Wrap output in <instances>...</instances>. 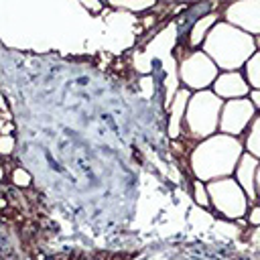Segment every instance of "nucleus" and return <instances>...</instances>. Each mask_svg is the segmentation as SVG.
Segmentation results:
<instances>
[{"instance_id":"obj_20","label":"nucleus","mask_w":260,"mask_h":260,"mask_svg":"<svg viewBox=\"0 0 260 260\" xmlns=\"http://www.w3.org/2000/svg\"><path fill=\"white\" fill-rule=\"evenodd\" d=\"M248 98H250V102L254 104V108H256V110H260V89H252Z\"/></svg>"},{"instance_id":"obj_9","label":"nucleus","mask_w":260,"mask_h":260,"mask_svg":"<svg viewBox=\"0 0 260 260\" xmlns=\"http://www.w3.org/2000/svg\"><path fill=\"white\" fill-rule=\"evenodd\" d=\"M191 93L193 91H189L187 87H177L167 108V134L171 140H179L183 136V122H185V112H187Z\"/></svg>"},{"instance_id":"obj_17","label":"nucleus","mask_w":260,"mask_h":260,"mask_svg":"<svg viewBox=\"0 0 260 260\" xmlns=\"http://www.w3.org/2000/svg\"><path fill=\"white\" fill-rule=\"evenodd\" d=\"M14 144H16V138L12 134H2L0 136V152L4 156H10L12 150H14Z\"/></svg>"},{"instance_id":"obj_14","label":"nucleus","mask_w":260,"mask_h":260,"mask_svg":"<svg viewBox=\"0 0 260 260\" xmlns=\"http://www.w3.org/2000/svg\"><path fill=\"white\" fill-rule=\"evenodd\" d=\"M110 8L114 10H126V12H144V10H150L156 6L154 0H146V2H108Z\"/></svg>"},{"instance_id":"obj_11","label":"nucleus","mask_w":260,"mask_h":260,"mask_svg":"<svg viewBox=\"0 0 260 260\" xmlns=\"http://www.w3.org/2000/svg\"><path fill=\"white\" fill-rule=\"evenodd\" d=\"M221 20V14L217 10L205 14V16H199L197 20H193V24L189 26L187 30V45H189V51H195V49H201L203 41L207 39L209 30Z\"/></svg>"},{"instance_id":"obj_12","label":"nucleus","mask_w":260,"mask_h":260,"mask_svg":"<svg viewBox=\"0 0 260 260\" xmlns=\"http://www.w3.org/2000/svg\"><path fill=\"white\" fill-rule=\"evenodd\" d=\"M240 140L244 144V152H248L260 160V114L252 120V124L248 126V130L242 134Z\"/></svg>"},{"instance_id":"obj_19","label":"nucleus","mask_w":260,"mask_h":260,"mask_svg":"<svg viewBox=\"0 0 260 260\" xmlns=\"http://www.w3.org/2000/svg\"><path fill=\"white\" fill-rule=\"evenodd\" d=\"M81 6L85 8V10H91V12H102L104 10V4L102 2H81Z\"/></svg>"},{"instance_id":"obj_2","label":"nucleus","mask_w":260,"mask_h":260,"mask_svg":"<svg viewBox=\"0 0 260 260\" xmlns=\"http://www.w3.org/2000/svg\"><path fill=\"white\" fill-rule=\"evenodd\" d=\"M201 51L217 65L219 71H242L246 61L256 53L254 37L219 20L201 45Z\"/></svg>"},{"instance_id":"obj_4","label":"nucleus","mask_w":260,"mask_h":260,"mask_svg":"<svg viewBox=\"0 0 260 260\" xmlns=\"http://www.w3.org/2000/svg\"><path fill=\"white\" fill-rule=\"evenodd\" d=\"M207 193L211 201V209L228 221L244 219L250 209V199L246 197L244 189L238 185L234 177L215 179L207 183Z\"/></svg>"},{"instance_id":"obj_8","label":"nucleus","mask_w":260,"mask_h":260,"mask_svg":"<svg viewBox=\"0 0 260 260\" xmlns=\"http://www.w3.org/2000/svg\"><path fill=\"white\" fill-rule=\"evenodd\" d=\"M211 91L221 98L223 102L228 100H240V98H248L252 87L248 85L246 77L242 71H221L217 75V79L211 85Z\"/></svg>"},{"instance_id":"obj_16","label":"nucleus","mask_w":260,"mask_h":260,"mask_svg":"<svg viewBox=\"0 0 260 260\" xmlns=\"http://www.w3.org/2000/svg\"><path fill=\"white\" fill-rule=\"evenodd\" d=\"M10 179H12V185L14 187H30V183H32V177H30V173L26 171V169H22V167H14L12 169V173H10Z\"/></svg>"},{"instance_id":"obj_18","label":"nucleus","mask_w":260,"mask_h":260,"mask_svg":"<svg viewBox=\"0 0 260 260\" xmlns=\"http://www.w3.org/2000/svg\"><path fill=\"white\" fill-rule=\"evenodd\" d=\"M246 221H248V225H252V228H260V203L250 205V209H248V213H246Z\"/></svg>"},{"instance_id":"obj_22","label":"nucleus","mask_w":260,"mask_h":260,"mask_svg":"<svg viewBox=\"0 0 260 260\" xmlns=\"http://www.w3.org/2000/svg\"><path fill=\"white\" fill-rule=\"evenodd\" d=\"M258 114H260V110H258Z\"/></svg>"},{"instance_id":"obj_6","label":"nucleus","mask_w":260,"mask_h":260,"mask_svg":"<svg viewBox=\"0 0 260 260\" xmlns=\"http://www.w3.org/2000/svg\"><path fill=\"white\" fill-rule=\"evenodd\" d=\"M256 116H258V110L254 108L250 98L228 100L223 102V108L219 114V132L242 138V134L248 130V126L252 124Z\"/></svg>"},{"instance_id":"obj_21","label":"nucleus","mask_w":260,"mask_h":260,"mask_svg":"<svg viewBox=\"0 0 260 260\" xmlns=\"http://www.w3.org/2000/svg\"><path fill=\"white\" fill-rule=\"evenodd\" d=\"M256 195H258V203H260V167H258V173H256Z\"/></svg>"},{"instance_id":"obj_7","label":"nucleus","mask_w":260,"mask_h":260,"mask_svg":"<svg viewBox=\"0 0 260 260\" xmlns=\"http://www.w3.org/2000/svg\"><path fill=\"white\" fill-rule=\"evenodd\" d=\"M219 14L221 20L234 24L236 28L252 37H260V0H242V2L223 4Z\"/></svg>"},{"instance_id":"obj_13","label":"nucleus","mask_w":260,"mask_h":260,"mask_svg":"<svg viewBox=\"0 0 260 260\" xmlns=\"http://www.w3.org/2000/svg\"><path fill=\"white\" fill-rule=\"evenodd\" d=\"M242 73L252 89H260V51H256L246 61V65L242 67Z\"/></svg>"},{"instance_id":"obj_10","label":"nucleus","mask_w":260,"mask_h":260,"mask_svg":"<svg viewBox=\"0 0 260 260\" xmlns=\"http://www.w3.org/2000/svg\"><path fill=\"white\" fill-rule=\"evenodd\" d=\"M260 160L248 152H244L236 165L234 171V179L238 181V185L244 189L246 197L250 199V205L258 203V195H256V173H258Z\"/></svg>"},{"instance_id":"obj_1","label":"nucleus","mask_w":260,"mask_h":260,"mask_svg":"<svg viewBox=\"0 0 260 260\" xmlns=\"http://www.w3.org/2000/svg\"><path fill=\"white\" fill-rule=\"evenodd\" d=\"M244 154V144L236 136L213 134L197 142L189 154V167L195 179L209 183L215 179L234 177L236 165Z\"/></svg>"},{"instance_id":"obj_15","label":"nucleus","mask_w":260,"mask_h":260,"mask_svg":"<svg viewBox=\"0 0 260 260\" xmlns=\"http://www.w3.org/2000/svg\"><path fill=\"white\" fill-rule=\"evenodd\" d=\"M193 203L197 207H201V209L211 207L209 193H207V183H203L199 179H193Z\"/></svg>"},{"instance_id":"obj_3","label":"nucleus","mask_w":260,"mask_h":260,"mask_svg":"<svg viewBox=\"0 0 260 260\" xmlns=\"http://www.w3.org/2000/svg\"><path fill=\"white\" fill-rule=\"evenodd\" d=\"M223 108V100L217 98L211 89L195 91L189 98L183 134L189 136L195 144L219 132V114Z\"/></svg>"},{"instance_id":"obj_5","label":"nucleus","mask_w":260,"mask_h":260,"mask_svg":"<svg viewBox=\"0 0 260 260\" xmlns=\"http://www.w3.org/2000/svg\"><path fill=\"white\" fill-rule=\"evenodd\" d=\"M219 73L221 71L217 69V65L201 49L187 51L185 55L179 57L177 63V81L181 83V87H187L193 93L211 89Z\"/></svg>"}]
</instances>
